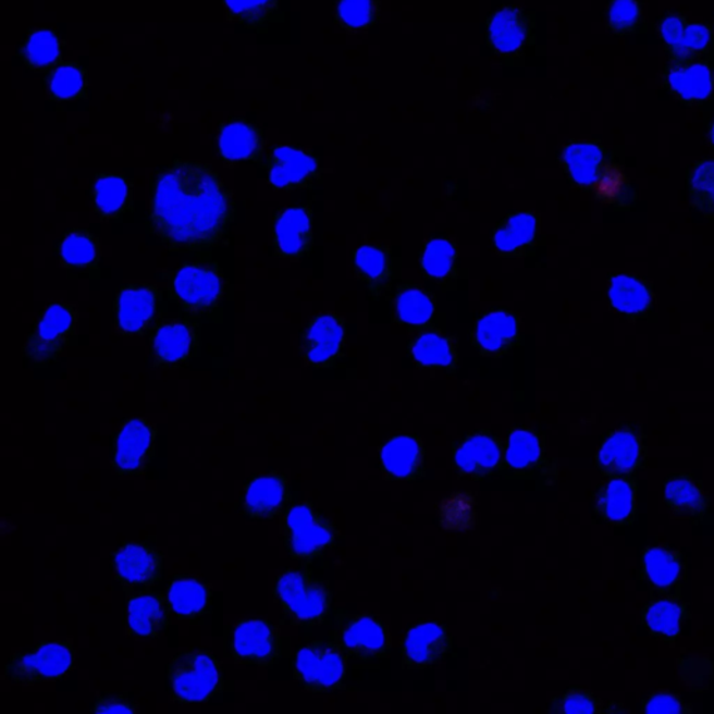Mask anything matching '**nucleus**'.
Masks as SVG:
<instances>
[{
    "instance_id": "1",
    "label": "nucleus",
    "mask_w": 714,
    "mask_h": 714,
    "mask_svg": "<svg viewBox=\"0 0 714 714\" xmlns=\"http://www.w3.org/2000/svg\"><path fill=\"white\" fill-rule=\"evenodd\" d=\"M235 197L205 163L177 160L157 173L151 186V230L175 251L220 245L235 217Z\"/></svg>"
},
{
    "instance_id": "2",
    "label": "nucleus",
    "mask_w": 714,
    "mask_h": 714,
    "mask_svg": "<svg viewBox=\"0 0 714 714\" xmlns=\"http://www.w3.org/2000/svg\"><path fill=\"white\" fill-rule=\"evenodd\" d=\"M171 699L177 705H200L221 695L225 674L210 652L178 653L167 664Z\"/></svg>"
},
{
    "instance_id": "3",
    "label": "nucleus",
    "mask_w": 714,
    "mask_h": 714,
    "mask_svg": "<svg viewBox=\"0 0 714 714\" xmlns=\"http://www.w3.org/2000/svg\"><path fill=\"white\" fill-rule=\"evenodd\" d=\"M172 297L188 316L211 315L226 294L220 267L210 262H192L175 271L171 280Z\"/></svg>"
},
{
    "instance_id": "4",
    "label": "nucleus",
    "mask_w": 714,
    "mask_h": 714,
    "mask_svg": "<svg viewBox=\"0 0 714 714\" xmlns=\"http://www.w3.org/2000/svg\"><path fill=\"white\" fill-rule=\"evenodd\" d=\"M76 661L73 642H42L32 651L14 653L4 668V677L17 686L54 682L72 672Z\"/></svg>"
},
{
    "instance_id": "5",
    "label": "nucleus",
    "mask_w": 714,
    "mask_h": 714,
    "mask_svg": "<svg viewBox=\"0 0 714 714\" xmlns=\"http://www.w3.org/2000/svg\"><path fill=\"white\" fill-rule=\"evenodd\" d=\"M275 598L287 618L299 625L319 624L331 607L325 582L307 571H286L276 579Z\"/></svg>"
},
{
    "instance_id": "6",
    "label": "nucleus",
    "mask_w": 714,
    "mask_h": 714,
    "mask_svg": "<svg viewBox=\"0 0 714 714\" xmlns=\"http://www.w3.org/2000/svg\"><path fill=\"white\" fill-rule=\"evenodd\" d=\"M77 312L74 306L52 304L34 322L24 345V355L36 365L57 360L76 334Z\"/></svg>"
},
{
    "instance_id": "7",
    "label": "nucleus",
    "mask_w": 714,
    "mask_h": 714,
    "mask_svg": "<svg viewBox=\"0 0 714 714\" xmlns=\"http://www.w3.org/2000/svg\"><path fill=\"white\" fill-rule=\"evenodd\" d=\"M295 679L311 693L335 691L344 682L346 662L344 651L330 642H311L296 652Z\"/></svg>"
},
{
    "instance_id": "8",
    "label": "nucleus",
    "mask_w": 714,
    "mask_h": 714,
    "mask_svg": "<svg viewBox=\"0 0 714 714\" xmlns=\"http://www.w3.org/2000/svg\"><path fill=\"white\" fill-rule=\"evenodd\" d=\"M284 525L285 545L291 558L309 562L334 543V528L309 503L287 510Z\"/></svg>"
},
{
    "instance_id": "9",
    "label": "nucleus",
    "mask_w": 714,
    "mask_h": 714,
    "mask_svg": "<svg viewBox=\"0 0 714 714\" xmlns=\"http://www.w3.org/2000/svg\"><path fill=\"white\" fill-rule=\"evenodd\" d=\"M647 464V448L642 429L635 424H623L610 431L600 444L596 466L604 478L637 476Z\"/></svg>"
},
{
    "instance_id": "10",
    "label": "nucleus",
    "mask_w": 714,
    "mask_h": 714,
    "mask_svg": "<svg viewBox=\"0 0 714 714\" xmlns=\"http://www.w3.org/2000/svg\"><path fill=\"white\" fill-rule=\"evenodd\" d=\"M281 632L267 619H245L233 628L230 652L246 666L270 667L281 657Z\"/></svg>"
},
{
    "instance_id": "11",
    "label": "nucleus",
    "mask_w": 714,
    "mask_h": 714,
    "mask_svg": "<svg viewBox=\"0 0 714 714\" xmlns=\"http://www.w3.org/2000/svg\"><path fill=\"white\" fill-rule=\"evenodd\" d=\"M158 431L144 419H128L112 443V465L118 475L146 472L156 455Z\"/></svg>"
},
{
    "instance_id": "12",
    "label": "nucleus",
    "mask_w": 714,
    "mask_h": 714,
    "mask_svg": "<svg viewBox=\"0 0 714 714\" xmlns=\"http://www.w3.org/2000/svg\"><path fill=\"white\" fill-rule=\"evenodd\" d=\"M163 558V554L150 545L125 543L112 555V564L119 582L148 589L162 579Z\"/></svg>"
},
{
    "instance_id": "13",
    "label": "nucleus",
    "mask_w": 714,
    "mask_h": 714,
    "mask_svg": "<svg viewBox=\"0 0 714 714\" xmlns=\"http://www.w3.org/2000/svg\"><path fill=\"white\" fill-rule=\"evenodd\" d=\"M161 292L152 285H126L118 292L115 322L119 334L141 335L150 327L160 305Z\"/></svg>"
},
{
    "instance_id": "14",
    "label": "nucleus",
    "mask_w": 714,
    "mask_h": 714,
    "mask_svg": "<svg viewBox=\"0 0 714 714\" xmlns=\"http://www.w3.org/2000/svg\"><path fill=\"white\" fill-rule=\"evenodd\" d=\"M641 574L661 596L678 598V590L687 578V558L669 545H651L641 557Z\"/></svg>"
},
{
    "instance_id": "15",
    "label": "nucleus",
    "mask_w": 714,
    "mask_h": 714,
    "mask_svg": "<svg viewBox=\"0 0 714 714\" xmlns=\"http://www.w3.org/2000/svg\"><path fill=\"white\" fill-rule=\"evenodd\" d=\"M594 513L612 527L632 525L638 514V478H608L594 494Z\"/></svg>"
},
{
    "instance_id": "16",
    "label": "nucleus",
    "mask_w": 714,
    "mask_h": 714,
    "mask_svg": "<svg viewBox=\"0 0 714 714\" xmlns=\"http://www.w3.org/2000/svg\"><path fill=\"white\" fill-rule=\"evenodd\" d=\"M290 501V483L280 473L253 476L245 484L242 509L253 520H271L280 517Z\"/></svg>"
},
{
    "instance_id": "17",
    "label": "nucleus",
    "mask_w": 714,
    "mask_h": 714,
    "mask_svg": "<svg viewBox=\"0 0 714 714\" xmlns=\"http://www.w3.org/2000/svg\"><path fill=\"white\" fill-rule=\"evenodd\" d=\"M268 183L275 190H295L309 185L319 173V161L299 148L280 146L267 163Z\"/></svg>"
},
{
    "instance_id": "18",
    "label": "nucleus",
    "mask_w": 714,
    "mask_h": 714,
    "mask_svg": "<svg viewBox=\"0 0 714 714\" xmlns=\"http://www.w3.org/2000/svg\"><path fill=\"white\" fill-rule=\"evenodd\" d=\"M664 503L673 518L699 522L706 517L711 498L693 475L667 476L663 483Z\"/></svg>"
},
{
    "instance_id": "19",
    "label": "nucleus",
    "mask_w": 714,
    "mask_h": 714,
    "mask_svg": "<svg viewBox=\"0 0 714 714\" xmlns=\"http://www.w3.org/2000/svg\"><path fill=\"white\" fill-rule=\"evenodd\" d=\"M312 242V214L309 207H290L274 221L275 255L282 259H299Z\"/></svg>"
},
{
    "instance_id": "20",
    "label": "nucleus",
    "mask_w": 714,
    "mask_h": 714,
    "mask_svg": "<svg viewBox=\"0 0 714 714\" xmlns=\"http://www.w3.org/2000/svg\"><path fill=\"white\" fill-rule=\"evenodd\" d=\"M197 348L195 327L186 321L163 322L151 340V359L157 367H176L185 364Z\"/></svg>"
},
{
    "instance_id": "21",
    "label": "nucleus",
    "mask_w": 714,
    "mask_h": 714,
    "mask_svg": "<svg viewBox=\"0 0 714 714\" xmlns=\"http://www.w3.org/2000/svg\"><path fill=\"white\" fill-rule=\"evenodd\" d=\"M218 153L226 163L260 162L264 157V136L251 123L232 119L218 132Z\"/></svg>"
},
{
    "instance_id": "22",
    "label": "nucleus",
    "mask_w": 714,
    "mask_h": 714,
    "mask_svg": "<svg viewBox=\"0 0 714 714\" xmlns=\"http://www.w3.org/2000/svg\"><path fill=\"white\" fill-rule=\"evenodd\" d=\"M344 340L345 331L340 317L320 315L305 331L301 354L310 366H327L340 355Z\"/></svg>"
},
{
    "instance_id": "23",
    "label": "nucleus",
    "mask_w": 714,
    "mask_h": 714,
    "mask_svg": "<svg viewBox=\"0 0 714 714\" xmlns=\"http://www.w3.org/2000/svg\"><path fill=\"white\" fill-rule=\"evenodd\" d=\"M450 648V637L444 625L423 623L416 625L406 633L402 657L406 666L429 667L445 656Z\"/></svg>"
},
{
    "instance_id": "24",
    "label": "nucleus",
    "mask_w": 714,
    "mask_h": 714,
    "mask_svg": "<svg viewBox=\"0 0 714 714\" xmlns=\"http://www.w3.org/2000/svg\"><path fill=\"white\" fill-rule=\"evenodd\" d=\"M689 617L688 604L673 596H653L642 610L643 627L653 638L666 643L677 641Z\"/></svg>"
},
{
    "instance_id": "25",
    "label": "nucleus",
    "mask_w": 714,
    "mask_h": 714,
    "mask_svg": "<svg viewBox=\"0 0 714 714\" xmlns=\"http://www.w3.org/2000/svg\"><path fill=\"white\" fill-rule=\"evenodd\" d=\"M128 632L140 638H157L171 623V606L167 596L136 593L127 602Z\"/></svg>"
},
{
    "instance_id": "26",
    "label": "nucleus",
    "mask_w": 714,
    "mask_h": 714,
    "mask_svg": "<svg viewBox=\"0 0 714 714\" xmlns=\"http://www.w3.org/2000/svg\"><path fill=\"white\" fill-rule=\"evenodd\" d=\"M389 635L383 623L369 616L352 619L341 631L342 651L359 661H373L385 652Z\"/></svg>"
},
{
    "instance_id": "27",
    "label": "nucleus",
    "mask_w": 714,
    "mask_h": 714,
    "mask_svg": "<svg viewBox=\"0 0 714 714\" xmlns=\"http://www.w3.org/2000/svg\"><path fill=\"white\" fill-rule=\"evenodd\" d=\"M519 322L517 316L507 310H493L476 322L473 341L484 354L498 355L517 342Z\"/></svg>"
},
{
    "instance_id": "28",
    "label": "nucleus",
    "mask_w": 714,
    "mask_h": 714,
    "mask_svg": "<svg viewBox=\"0 0 714 714\" xmlns=\"http://www.w3.org/2000/svg\"><path fill=\"white\" fill-rule=\"evenodd\" d=\"M669 89L682 101H705L714 93V73L705 62L682 61L668 69Z\"/></svg>"
},
{
    "instance_id": "29",
    "label": "nucleus",
    "mask_w": 714,
    "mask_h": 714,
    "mask_svg": "<svg viewBox=\"0 0 714 714\" xmlns=\"http://www.w3.org/2000/svg\"><path fill=\"white\" fill-rule=\"evenodd\" d=\"M133 185L125 176L101 173L93 186L94 212L102 220H115L133 208Z\"/></svg>"
},
{
    "instance_id": "30",
    "label": "nucleus",
    "mask_w": 714,
    "mask_h": 714,
    "mask_svg": "<svg viewBox=\"0 0 714 714\" xmlns=\"http://www.w3.org/2000/svg\"><path fill=\"white\" fill-rule=\"evenodd\" d=\"M167 598L172 613L178 619H195L207 612L212 592L201 580L181 575L172 579Z\"/></svg>"
},
{
    "instance_id": "31",
    "label": "nucleus",
    "mask_w": 714,
    "mask_h": 714,
    "mask_svg": "<svg viewBox=\"0 0 714 714\" xmlns=\"http://www.w3.org/2000/svg\"><path fill=\"white\" fill-rule=\"evenodd\" d=\"M59 261L67 270H96L101 261V245L96 236L83 227H73L58 243Z\"/></svg>"
},
{
    "instance_id": "32",
    "label": "nucleus",
    "mask_w": 714,
    "mask_h": 714,
    "mask_svg": "<svg viewBox=\"0 0 714 714\" xmlns=\"http://www.w3.org/2000/svg\"><path fill=\"white\" fill-rule=\"evenodd\" d=\"M501 450L491 435L475 434L466 439L455 453V465L464 475L480 476L497 468Z\"/></svg>"
},
{
    "instance_id": "33",
    "label": "nucleus",
    "mask_w": 714,
    "mask_h": 714,
    "mask_svg": "<svg viewBox=\"0 0 714 714\" xmlns=\"http://www.w3.org/2000/svg\"><path fill=\"white\" fill-rule=\"evenodd\" d=\"M423 458L419 440L410 435H396L381 450V465L391 478L410 479L418 473Z\"/></svg>"
},
{
    "instance_id": "34",
    "label": "nucleus",
    "mask_w": 714,
    "mask_h": 714,
    "mask_svg": "<svg viewBox=\"0 0 714 714\" xmlns=\"http://www.w3.org/2000/svg\"><path fill=\"white\" fill-rule=\"evenodd\" d=\"M603 148L594 143H571L564 148L563 162L569 177L579 186H592L602 172Z\"/></svg>"
},
{
    "instance_id": "35",
    "label": "nucleus",
    "mask_w": 714,
    "mask_h": 714,
    "mask_svg": "<svg viewBox=\"0 0 714 714\" xmlns=\"http://www.w3.org/2000/svg\"><path fill=\"white\" fill-rule=\"evenodd\" d=\"M608 300L613 309L621 315L641 316L651 309L653 295L637 276L619 274L610 281Z\"/></svg>"
},
{
    "instance_id": "36",
    "label": "nucleus",
    "mask_w": 714,
    "mask_h": 714,
    "mask_svg": "<svg viewBox=\"0 0 714 714\" xmlns=\"http://www.w3.org/2000/svg\"><path fill=\"white\" fill-rule=\"evenodd\" d=\"M527 20L518 9L500 10L491 19L489 37L493 47L501 53H515L527 41Z\"/></svg>"
},
{
    "instance_id": "37",
    "label": "nucleus",
    "mask_w": 714,
    "mask_h": 714,
    "mask_svg": "<svg viewBox=\"0 0 714 714\" xmlns=\"http://www.w3.org/2000/svg\"><path fill=\"white\" fill-rule=\"evenodd\" d=\"M538 232V218L532 212H517L494 232L495 249L504 255L524 250L533 243Z\"/></svg>"
},
{
    "instance_id": "38",
    "label": "nucleus",
    "mask_w": 714,
    "mask_h": 714,
    "mask_svg": "<svg viewBox=\"0 0 714 714\" xmlns=\"http://www.w3.org/2000/svg\"><path fill=\"white\" fill-rule=\"evenodd\" d=\"M62 57L61 41L49 29H37L29 34L23 45L22 58L34 71H45L54 66Z\"/></svg>"
},
{
    "instance_id": "39",
    "label": "nucleus",
    "mask_w": 714,
    "mask_h": 714,
    "mask_svg": "<svg viewBox=\"0 0 714 714\" xmlns=\"http://www.w3.org/2000/svg\"><path fill=\"white\" fill-rule=\"evenodd\" d=\"M410 354L416 364L424 367H451L455 361L454 346L439 332H424L414 341Z\"/></svg>"
},
{
    "instance_id": "40",
    "label": "nucleus",
    "mask_w": 714,
    "mask_h": 714,
    "mask_svg": "<svg viewBox=\"0 0 714 714\" xmlns=\"http://www.w3.org/2000/svg\"><path fill=\"white\" fill-rule=\"evenodd\" d=\"M395 310L398 320L409 327L429 324L434 315V304L426 292L418 287H405L396 296Z\"/></svg>"
},
{
    "instance_id": "41",
    "label": "nucleus",
    "mask_w": 714,
    "mask_h": 714,
    "mask_svg": "<svg viewBox=\"0 0 714 714\" xmlns=\"http://www.w3.org/2000/svg\"><path fill=\"white\" fill-rule=\"evenodd\" d=\"M691 205L706 217H714V160H703L688 175Z\"/></svg>"
},
{
    "instance_id": "42",
    "label": "nucleus",
    "mask_w": 714,
    "mask_h": 714,
    "mask_svg": "<svg viewBox=\"0 0 714 714\" xmlns=\"http://www.w3.org/2000/svg\"><path fill=\"white\" fill-rule=\"evenodd\" d=\"M87 87L86 72L76 63H63L48 78V89L54 101H73L84 96Z\"/></svg>"
},
{
    "instance_id": "43",
    "label": "nucleus",
    "mask_w": 714,
    "mask_h": 714,
    "mask_svg": "<svg viewBox=\"0 0 714 714\" xmlns=\"http://www.w3.org/2000/svg\"><path fill=\"white\" fill-rule=\"evenodd\" d=\"M542 456V445L533 431L519 429L513 431L507 446V464L510 469L525 470L533 468Z\"/></svg>"
},
{
    "instance_id": "44",
    "label": "nucleus",
    "mask_w": 714,
    "mask_h": 714,
    "mask_svg": "<svg viewBox=\"0 0 714 714\" xmlns=\"http://www.w3.org/2000/svg\"><path fill=\"white\" fill-rule=\"evenodd\" d=\"M232 22L257 27L270 20L280 7V0H222Z\"/></svg>"
},
{
    "instance_id": "45",
    "label": "nucleus",
    "mask_w": 714,
    "mask_h": 714,
    "mask_svg": "<svg viewBox=\"0 0 714 714\" xmlns=\"http://www.w3.org/2000/svg\"><path fill=\"white\" fill-rule=\"evenodd\" d=\"M456 249L453 243L446 239H433L424 246L421 253V270L433 280H444L454 270Z\"/></svg>"
},
{
    "instance_id": "46",
    "label": "nucleus",
    "mask_w": 714,
    "mask_h": 714,
    "mask_svg": "<svg viewBox=\"0 0 714 714\" xmlns=\"http://www.w3.org/2000/svg\"><path fill=\"white\" fill-rule=\"evenodd\" d=\"M558 712L568 714H593V713H617L625 709H616L618 703H604L602 699L594 697L592 692L584 689L573 688L559 699Z\"/></svg>"
},
{
    "instance_id": "47",
    "label": "nucleus",
    "mask_w": 714,
    "mask_h": 714,
    "mask_svg": "<svg viewBox=\"0 0 714 714\" xmlns=\"http://www.w3.org/2000/svg\"><path fill=\"white\" fill-rule=\"evenodd\" d=\"M357 272L371 285H379L389 274V259L383 249L376 246H361L354 253Z\"/></svg>"
},
{
    "instance_id": "48",
    "label": "nucleus",
    "mask_w": 714,
    "mask_h": 714,
    "mask_svg": "<svg viewBox=\"0 0 714 714\" xmlns=\"http://www.w3.org/2000/svg\"><path fill=\"white\" fill-rule=\"evenodd\" d=\"M642 17V8L639 0H613L610 3L607 22L608 27L618 36H624L637 28Z\"/></svg>"
},
{
    "instance_id": "49",
    "label": "nucleus",
    "mask_w": 714,
    "mask_h": 714,
    "mask_svg": "<svg viewBox=\"0 0 714 714\" xmlns=\"http://www.w3.org/2000/svg\"><path fill=\"white\" fill-rule=\"evenodd\" d=\"M441 522L448 529H466L473 522L475 505L468 494H455L445 500L440 510Z\"/></svg>"
},
{
    "instance_id": "50",
    "label": "nucleus",
    "mask_w": 714,
    "mask_h": 714,
    "mask_svg": "<svg viewBox=\"0 0 714 714\" xmlns=\"http://www.w3.org/2000/svg\"><path fill=\"white\" fill-rule=\"evenodd\" d=\"M642 711L648 714H688L692 713L693 709L677 693L656 691L643 698Z\"/></svg>"
},
{
    "instance_id": "51",
    "label": "nucleus",
    "mask_w": 714,
    "mask_h": 714,
    "mask_svg": "<svg viewBox=\"0 0 714 714\" xmlns=\"http://www.w3.org/2000/svg\"><path fill=\"white\" fill-rule=\"evenodd\" d=\"M374 8L371 0H341L338 17L346 27L360 29L373 20Z\"/></svg>"
},
{
    "instance_id": "52",
    "label": "nucleus",
    "mask_w": 714,
    "mask_h": 714,
    "mask_svg": "<svg viewBox=\"0 0 714 714\" xmlns=\"http://www.w3.org/2000/svg\"><path fill=\"white\" fill-rule=\"evenodd\" d=\"M712 42L711 28L705 24H688L684 33L681 45H679L677 57L687 59L689 54H697L706 51Z\"/></svg>"
},
{
    "instance_id": "53",
    "label": "nucleus",
    "mask_w": 714,
    "mask_h": 714,
    "mask_svg": "<svg viewBox=\"0 0 714 714\" xmlns=\"http://www.w3.org/2000/svg\"><path fill=\"white\" fill-rule=\"evenodd\" d=\"M687 26V20L679 16V14H668V16L662 20L661 26H658V33H661L663 42L674 53L678 51L679 45H681Z\"/></svg>"
},
{
    "instance_id": "54",
    "label": "nucleus",
    "mask_w": 714,
    "mask_h": 714,
    "mask_svg": "<svg viewBox=\"0 0 714 714\" xmlns=\"http://www.w3.org/2000/svg\"><path fill=\"white\" fill-rule=\"evenodd\" d=\"M94 713H122L133 714L138 712L137 703L126 697H99L93 707Z\"/></svg>"
},
{
    "instance_id": "55",
    "label": "nucleus",
    "mask_w": 714,
    "mask_h": 714,
    "mask_svg": "<svg viewBox=\"0 0 714 714\" xmlns=\"http://www.w3.org/2000/svg\"><path fill=\"white\" fill-rule=\"evenodd\" d=\"M619 175H613V173H610L608 178L610 182H602V185H600V188H602V195L604 196H614L616 195L618 187H619V182L617 181V177Z\"/></svg>"
},
{
    "instance_id": "56",
    "label": "nucleus",
    "mask_w": 714,
    "mask_h": 714,
    "mask_svg": "<svg viewBox=\"0 0 714 714\" xmlns=\"http://www.w3.org/2000/svg\"><path fill=\"white\" fill-rule=\"evenodd\" d=\"M709 141H711V146L714 150V121L712 122L711 127H709Z\"/></svg>"
}]
</instances>
